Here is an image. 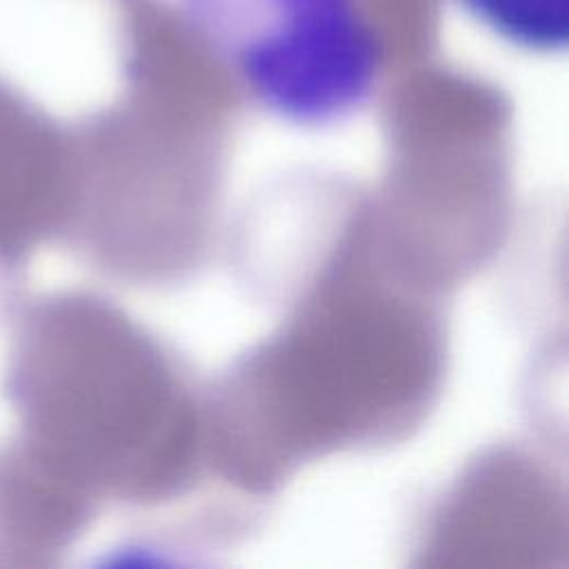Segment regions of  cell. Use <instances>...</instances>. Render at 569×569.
Listing matches in <instances>:
<instances>
[{"instance_id":"cell-1","label":"cell","mask_w":569,"mask_h":569,"mask_svg":"<svg viewBox=\"0 0 569 569\" xmlns=\"http://www.w3.org/2000/svg\"><path fill=\"white\" fill-rule=\"evenodd\" d=\"M196 38L264 113L329 127L362 111L382 42L358 0H178Z\"/></svg>"},{"instance_id":"cell-2","label":"cell","mask_w":569,"mask_h":569,"mask_svg":"<svg viewBox=\"0 0 569 569\" xmlns=\"http://www.w3.org/2000/svg\"><path fill=\"white\" fill-rule=\"evenodd\" d=\"M505 44L551 56L569 44V0H453Z\"/></svg>"}]
</instances>
